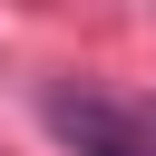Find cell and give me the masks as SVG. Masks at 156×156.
<instances>
[{"label":"cell","instance_id":"obj_2","mask_svg":"<svg viewBox=\"0 0 156 156\" xmlns=\"http://www.w3.org/2000/svg\"><path fill=\"white\" fill-rule=\"evenodd\" d=\"M146 127H156V117H146Z\"/></svg>","mask_w":156,"mask_h":156},{"label":"cell","instance_id":"obj_1","mask_svg":"<svg viewBox=\"0 0 156 156\" xmlns=\"http://www.w3.org/2000/svg\"><path fill=\"white\" fill-rule=\"evenodd\" d=\"M49 127H58L78 156H146V127L117 117V107H98V98H49Z\"/></svg>","mask_w":156,"mask_h":156}]
</instances>
